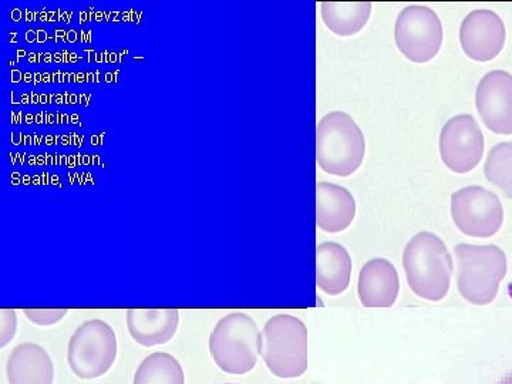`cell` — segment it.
Masks as SVG:
<instances>
[{"label":"cell","instance_id":"cell-22","mask_svg":"<svg viewBox=\"0 0 512 384\" xmlns=\"http://www.w3.org/2000/svg\"><path fill=\"white\" fill-rule=\"evenodd\" d=\"M497 384H512V372L508 373V375L503 377Z\"/></svg>","mask_w":512,"mask_h":384},{"label":"cell","instance_id":"cell-1","mask_svg":"<svg viewBox=\"0 0 512 384\" xmlns=\"http://www.w3.org/2000/svg\"><path fill=\"white\" fill-rule=\"evenodd\" d=\"M407 284L420 298L439 302L446 298L453 275V258L443 241L433 232H420L410 239L403 252Z\"/></svg>","mask_w":512,"mask_h":384},{"label":"cell","instance_id":"cell-8","mask_svg":"<svg viewBox=\"0 0 512 384\" xmlns=\"http://www.w3.org/2000/svg\"><path fill=\"white\" fill-rule=\"evenodd\" d=\"M394 39L407 59L414 63L430 62L443 43V26L433 9L407 6L396 20Z\"/></svg>","mask_w":512,"mask_h":384},{"label":"cell","instance_id":"cell-10","mask_svg":"<svg viewBox=\"0 0 512 384\" xmlns=\"http://www.w3.org/2000/svg\"><path fill=\"white\" fill-rule=\"evenodd\" d=\"M476 106L481 120L494 134H512V74L494 70L478 83Z\"/></svg>","mask_w":512,"mask_h":384},{"label":"cell","instance_id":"cell-12","mask_svg":"<svg viewBox=\"0 0 512 384\" xmlns=\"http://www.w3.org/2000/svg\"><path fill=\"white\" fill-rule=\"evenodd\" d=\"M399 291V275L387 259H372L363 266L357 282V293L363 306L390 308L396 302Z\"/></svg>","mask_w":512,"mask_h":384},{"label":"cell","instance_id":"cell-15","mask_svg":"<svg viewBox=\"0 0 512 384\" xmlns=\"http://www.w3.org/2000/svg\"><path fill=\"white\" fill-rule=\"evenodd\" d=\"M6 376L9 384H53L55 366L42 346L22 343L10 353Z\"/></svg>","mask_w":512,"mask_h":384},{"label":"cell","instance_id":"cell-21","mask_svg":"<svg viewBox=\"0 0 512 384\" xmlns=\"http://www.w3.org/2000/svg\"><path fill=\"white\" fill-rule=\"evenodd\" d=\"M18 328V318L13 309H2L0 311V348H5L12 342Z\"/></svg>","mask_w":512,"mask_h":384},{"label":"cell","instance_id":"cell-4","mask_svg":"<svg viewBox=\"0 0 512 384\" xmlns=\"http://www.w3.org/2000/svg\"><path fill=\"white\" fill-rule=\"evenodd\" d=\"M261 356L269 372L281 379L301 377L308 369V329L296 316L278 315L261 333Z\"/></svg>","mask_w":512,"mask_h":384},{"label":"cell","instance_id":"cell-14","mask_svg":"<svg viewBox=\"0 0 512 384\" xmlns=\"http://www.w3.org/2000/svg\"><path fill=\"white\" fill-rule=\"evenodd\" d=\"M356 215L353 195L340 185L320 183L316 187V225L329 234L350 227Z\"/></svg>","mask_w":512,"mask_h":384},{"label":"cell","instance_id":"cell-23","mask_svg":"<svg viewBox=\"0 0 512 384\" xmlns=\"http://www.w3.org/2000/svg\"><path fill=\"white\" fill-rule=\"evenodd\" d=\"M227 384H234V383H227Z\"/></svg>","mask_w":512,"mask_h":384},{"label":"cell","instance_id":"cell-19","mask_svg":"<svg viewBox=\"0 0 512 384\" xmlns=\"http://www.w3.org/2000/svg\"><path fill=\"white\" fill-rule=\"evenodd\" d=\"M485 178L512 200V141L491 148L484 164Z\"/></svg>","mask_w":512,"mask_h":384},{"label":"cell","instance_id":"cell-2","mask_svg":"<svg viewBox=\"0 0 512 384\" xmlns=\"http://www.w3.org/2000/svg\"><path fill=\"white\" fill-rule=\"evenodd\" d=\"M366 141L356 121L332 111L316 127V161L322 171L338 177H349L363 163Z\"/></svg>","mask_w":512,"mask_h":384},{"label":"cell","instance_id":"cell-5","mask_svg":"<svg viewBox=\"0 0 512 384\" xmlns=\"http://www.w3.org/2000/svg\"><path fill=\"white\" fill-rule=\"evenodd\" d=\"M212 359L222 372L245 375L251 372L261 356V332L242 312L224 316L210 336Z\"/></svg>","mask_w":512,"mask_h":384},{"label":"cell","instance_id":"cell-18","mask_svg":"<svg viewBox=\"0 0 512 384\" xmlns=\"http://www.w3.org/2000/svg\"><path fill=\"white\" fill-rule=\"evenodd\" d=\"M133 384H185L184 370L174 356L154 353L138 366Z\"/></svg>","mask_w":512,"mask_h":384},{"label":"cell","instance_id":"cell-7","mask_svg":"<svg viewBox=\"0 0 512 384\" xmlns=\"http://www.w3.org/2000/svg\"><path fill=\"white\" fill-rule=\"evenodd\" d=\"M451 217L467 237L490 238L503 227V204L494 192L470 185L451 195Z\"/></svg>","mask_w":512,"mask_h":384},{"label":"cell","instance_id":"cell-20","mask_svg":"<svg viewBox=\"0 0 512 384\" xmlns=\"http://www.w3.org/2000/svg\"><path fill=\"white\" fill-rule=\"evenodd\" d=\"M26 318L39 326H52L67 315L66 309H25Z\"/></svg>","mask_w":512,"mask_h":384},{"label":"cell","instance_id":"cell-9","mask_svg":"<svg viewBox=\"0 0 512 384\" xmlns=\"http://www.w3.org/2000/svg\"><path fill=\"white\" fill-rule=\"evenodd\" d=\"M484 153V136L470 114H460L444 124L440 134V154L443 163L453 173L473 171Z\"/></svg>","mask_w":512,"mask_h":384},{"label":"cell","instance_id":"cell-6","mask_svg":"<svg viewBox=\"0 0 512 384\" xmlns=\"http://www.w3.org/2000/svg\"><path fill=\"white\" fill-rule=\"evenodd\" d=\"M117 338L103 320H87L73 333L67 350V362L77 377L84 380L106 375L116 362Z\"/></svg>","mask_w":512,"mask_h":384},{"label":"cell","instance_id":"cell-16","mask_svg":"<svg viewBox=\"0 0 512 384\" xmlns=\"http://www.w3.org/2000/svg\"><path fill=\"white\" fill-rule=\"evenodd\" d=\"M352 259L348 249L336 242H323L316 248V285L326 295L338 296L348 289Z\"/></svg>","mask_w":512,"mask_h":384},{"label":"cell","instance_id":"cell-11","mask_svg":"<svg viewBox=\"0 0 512 384\" xmlns=\"http://www.w3.org/2000/svg\"><path fill=\"white\" fill-rule=\"evenodd\" d=\"M460 43L470 59L476 62H490L500 55L504 47L503 19L493 10H474L461 23Z\"/></svg>","mask_w":512,"mask_h":384},{"label":"cell","instance_id":"cell-13","mask_svg":"<svg viewBox=\"0 0 512 384\" xmlns=\"http://www.w3.org/2000/svg\"><path fill=\"white\" fill-rule=\"evenodd\" d=\"M180 323L177 309H130L127 328L138 345L153 348L174 338Z\"/></svg>","mask_w":512,"mask_h":384},{"label":"cell","instance_id":"cell-17","mask_svg":"<svg viewBox=\"0 0 512 384\" xmlns=\"http://www.w3.org/2000/svg\"><path fill=\"white\" fill-rule=\"evenodd\" d=\"M372 13L369 2H323L320 15L330 32L338 36H353L365 28Z\"/></svg>","mask_w":512,"mask_h":384},{"label":"cell","instance_id":"cell-3","mask_svg":"<svg viewBox=\"0 0 512 384\" xmlns=\"http://www.w3.org/2000/svg\"><path fill=\"white\" fill-rule=\"evenodd\" d=\"M457 288L466 301L483 306L494 301L507 275V256L495 245L458 244Z\"/></svg>","mask_w":512,"mask_h":384}]
</instances>
